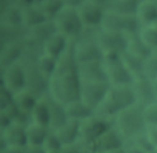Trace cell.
Here are the masks:
<instances>
[{
  "label": "cell",
  "mask_w": 157,
  "mask_h": 153,
  "mask_svg": "<svg viewBox=\"0 0 157 153\" xmlns=\"http://www.w3.org/2000/svg\"><path fill=\"white\" fill-rule=\"evenodd\" d=\"M81 78L78 62L74 53V43L70 42L67 49L58 58L54 73L49 78L48 94L63 104H67L80 98Z\"/></svg>",
  "instance_id": "obj_1"
},
{
  "label": "cell",
  "mask_w": 157,
  "mask_h": 153,
  "mask_svg": "<svg viewBox=\"0 0 157 153\" xmlns=\"http://www.w3.org/2000/svg\"><path fill=\"white\" fill-rule=\"evenodd\" d=\"M136 104L135 95L130 86H110L107 95L99 106L94 110V114L113 122L114 118L124 109Z\"/></svg>",
  "instance_id": "obj_2"
},
{
  "label": "cell",
  "mask_w": 157,
  "mask_h": 153,
  "mask_svg": "<svg viewBox=\"0 0 157 153\" xmlns=\"http://www.w3.org/2000/svg\"><path fill=\"white\" fill-rule=\"evenodd\" d=\"M113 126L123 136V138L128 141L144 133L147 129L144 118V106L134 104L124 109L114 118Z\"/></svg>",
  "instance_id": "obj_3"
},
{
  "label": "cell",
  "mask_w": 157,
  "mask_h": 153,
  "mask_svg": "<svg viewBox=\"0 0 157 153\" xmlns=\"http://www.w3.org/2000/svg\"><path fill=\"white\" fill-rule=\"evenodd\" d=\"M99 28H83L82 33L72 40L74 53L77 62L102 59L103 54L97 40V32Z\"/></svg>",
  "instance_id": "obj_4"
},
{
  "label": "cell",
  "mask_w": 157,
  "mask_h": 153,
  "mask_svg": "<svg viewBox=\"0 0 157 153\" xmlns=\"http://www.w3.org/2000/svg\"><path fill=\"white\" fill-rule=\"evenodd\" d=\"M58 32L66 35L70 40H75L83 31V23L76 7L64 6L53 20Z\"/></svg>",
  "instance_id": "obj_5"
},
{
  "label": "cell",
  "mask_w": 157,
  "mask_h": 153,
  "mask_svg": "<svg viewBox=\"0 0 157 153\" xmlns=\"http://www.w3.org/2000/svg\"><path fill=\"white\" fill-rule=\"evenodd\" d=\"M121 54L103 55L105 77L110 86H130L134 82V77L121 60Z\"/></svg>",
  "instance_id": "obj_6"
},
{
  "label": "cell",
  "mask_w": 157,
  "mask_h": 153,
  "mask_svg": "<svg viewBox=\"0 0 157 153\" xmlns=\"http://www.w3.org/2000/svg\"><path fill=\"white\" fill-rule=\"evenodd\" d=\"M140 27L141 24L135 15H124L109 9L105 10V13L101 24V28L124 33V34L139 32Z\"/></svg>",
  "instance_id": "obj_7"
},
{
  "label": "cell",
  "mask_w": 157,
  "mask_h": 153,
  "mask_svg": "<svg viewBox=\"0 0 157 153\" xmlns=\"http://www.w3.org/2000/svg\"><path fill=\"white\" fill-rule=\"evenodd\" d=\"M109 87L110 84L107 80L81 81L80 99L94 111L103 102Z\"/></svg>",
  "instance_id": "obj_8"
},
{
  "label": "cell",
  "mask_w": 157,
  "mask_h": 153,
  "mask_svg": "<svg viewBox=\"0 0 157 153\" xmlns=\"http://www.w3.org/2000/svg\"><path fill=\"white\" fill-rule=\"evenodd\" d=\"M112 126H113V122L93 114L92 116H90L80 122L78 142L87 148Z\"/></svg>",
  "instance_id": "obj_9"
},
{
  "label": "cell",
  "mask_w": 157,
  "mask_h": 153,
  "mask_svg": "<svg viewBox=\"0 0 157 153\" xmlns=\"http://www.w3.org/2000/svg\"><path fill=\"white\" fill-rule=\"evenodd\" d=\"M97 40L102 54H121L126 48V34L99 28L97 32Z\"/></svg>",
  "instance_id": "obj_10"
},
{
  "label": "cell",
  "mask_w": 157,
  "mask_h": 153,
  "mask_svg": "<svg viewBox=\"0 0 157 153\" xmlns=\"http://www.w3.org/2000/svg\"><path fill=\"white\" fill-rule=\"evenodd\" d=\"M1 70V84L13 94L26 89V73L22 64L18 61Z\"/></svg>",
  "instance_id": "obj_11"
},
{
  "label": "cell",
  "mask_w": 157,
  "mask_h": 153,
  "mask_svg": "<svg viewBox=\"0 0 157 153\" xmlns=\"http://www.w3.org/2000/svg\"><path fill=\"white\" fill-rule=\"evenodd\" d=\"M105 10H107L105 6L90 0L83 1L77 7L80 18L85 28H101Z\"/></svg>",
  "instance_id": "obj_12"
},
{
  "label": "cell",
  "mask_w": 157,
  "mask_h": 153,
  "mask_svg": "<svg viewBox=\"0 0 157 153\" xmlns=\"http://www.w3.org/2000/svg\"><path fill=\"white\" fill-rule=\"evenodd\" d=\"M131 88L135 95L136 104L141 106H146L157 100V88L153 83V80L146 76L135 78L131 83Z\"/></svg>",
  "instance_id": "obj_13"
},
{
  "label": "cell",
  "mask_w": 157,
  "mask_h": 153,
  "mask_svg": "<svg viewBox=\"0 0 157 153\" xmlns=\"http://www.w3.org/2000/svg\"><path fill=\"white\" fill-rule=\"evenodd\" d=\"M125 146L123 136L117 131L114 126L108 129L101 137H98L91 146L87 147L88 153H105L108 151Z\"/></svg>",
  "instance_id": "obj_14"
},
{
  "label": "cell",
  "mask_w": 157,
  "mask_h": 153,
  "mask_svg": "<svg viewBox=\"0 0 157 153\" xmlns=\"http://www.w3.org/2000/svg\"><path fill=\"white\" fill-rule=\"evenodd\" d=\"M27 48V37L0 45V69L18 62Z\"/></svg>",
  "instance_id": "obj_15"
},
{
  "label": "cell",
  "mask_w": 157,
  "mask_h": 153,
  "mask_svg": "<svg viewBox=\"0 0 157 153\" xmlns=\"http://www.w3.org/2000/svg\"><path fill=\"white\" fill-rule=\"evenodd\" d=\"M17 147L26 148L27 147V135L26 126L20 124H11L9 127L1 131V147Z\"/></svg>",
  "instance_id": "obj_16"
},
{
  "label": "cell",
  "mask_w": 157,
  "mask_h": 153,
  "mask_svg": "<svg viewBox=\"0 0 157 153\" xmlns=\"http://www.w3.org/2000/svg\"><path fill=\"white\" fill-rule=\"evenodd\" d=\"M78 73H80L81 81L107 80L103 58L78 62Z\"/></svg>",
  "instance_id": "obj_17"
},
{
  "label": "cell",
  "mask_w": 157,
  "mask_h": 153,
  "mask_svg": "<svg viewBox=\"0 0 157 153\" xmlns=\"http://www.w3.org/2000/svg\"><path fill=\"white\" fill-rule=\"evenodd\" d=\"M55 32H56V28H55L54 22L53 21H44V22H42V23H39V24H37L33 28L27 31V40L31 44L42 48L43 44Z\"/></svg>",
  "instance_id": "obj_18"
},
{
  "label": "cell",
  "mask_w": 157,
  "mask_h": 153,
  "mask_svg": "<svg viewBox=\"0 0 157 153\" xmlns=\"http://www.w3.org/2000/svg\"><path fill=\"white\" fill-rule=\"evenodd\" d=\"M48 104L49 108V114H50V125H49V130L54 131L58 127H60L64 122H66L67 115H66V109H65V104L58 102L56 99H54L53 97H50L48 93L43 97Z\"/></svg>",
  "instance_id": "obj_19"
},
{
  "label": "cell",
  "mask_w": 157,
  "mask_h": 153,
  "mask_svg": "<svg viewBox=\"0 0 157 153\" xmlns=\"http://www.w3.org/2000/svg\"><path fill=\"white\" fill-rule=\"evenodd\" d=\"M80 122L81 121L69 119L60 127L54 130L55 135L58 136V138L60 140L63 146H67V144H72V143L78 142V140H80Z\"/></svg>",
  "instance_id": "obj_20"
},
{
  "label": "cell",
  "mask_w": 157,
  "mask_h": 153,
  "mask_svg": "<svg viewBox=\"0 0 157 153\" xmlns=\"http://www.w3.org/2000/svg\"><path fill=\"white\" fill-rule=\"evenodd\" d=\"M70 39L64 35L63 33L60 32H55L53 35H50V38L43 44L42 47V51L48 54V55H52L54 58H59L66 49L67 47L70 45Z\"/></svg>",
  "instance_id": "obj_21"
},
{
  "label": "cell",
  "mask_w": 157,
  "mask_h": 153,
  "mask_svg": "<svg viewBox=\"0 0 157 153\" xmlns=\"http://www.w3.org/2000/svg\"><path fill=\"white\" fill-rule=\"evenodd\" d=\"M0 26L6 27H23L22 10L13 2L0 9Z\"/></svg>",
  "instance_id": "obj_22"
},
{
  "label": "cell",
  "mask_w": 157,
  "mask_h": 153,
  "mask_svg": "<svg viewBox=\"0 0 157 153\" xmlns=\"http://www.w3.org/2000/svg\"><path fill=\"white\" fill-rule=\"evenodd\" d=\"M141 26L153 24L157 21V2L151 0H142L135 13Z\"/></svg>",
  "instance_id": "obj_23"
},
{
  "label": "cell",
  "mask_w": 157,
  "mask_h": 153,
  "mask_svg": "<svg viewBox=\"0 0 157 153\" xmlns=\"http://www.w3.org/2000/svg\"><path fill=\"white\" fill-rule=\"evenodd\" d=\"M65 109H66L67 119L76 120V121H83L85 119L94 114V111L88 105H86L80 98L65 104Z\"/></svg>",
  "instance_id": "obj_24"
},
{
  "label": "cell",
  "mask_w": 157,
  "mask_h": 153,
  "mask_svg": "<svg viewBox=\"0 0 157 153\" xmlns=\"http://www.w3.org/2000/svg\"><path fill=\"white\" fill-rule=\"evenodd\" d=\"M49 129L34 122H29L26 126V135H27V146H42L44 144L48 135Z\"/></svg>",
  "instance_id": "obj_25"
},
{
  "label": "cell",
  "mask_w": 157,
  "mask_h": 153,
  "mask_svg": "<svg viewBox=\"0 0 157 153\" xmlns=\"http://www.w3.org/2000/svg\"><path fill=\"white\" fill-rule=\"evenodd\" d=\"M125 51L131 54V55H135V56H137V58H140L142 60H145L151 50L144 44V42L141 40V38L139 35V32H135V33L126 34V48H125Z\"/></svg>",
  "instance_id": "obj_26"
},
{
  "label": "cell",
  "mask_w": 157,
  "mask_h": 153,
  "mask_svg": "<svg viewBox=\"0 0 157 153\" xmlns=\"http://www.w3.org/2000/svg\"><path fill=\"white\" fill-rule=\"evenodd\" d=\"M21 10H22V24L27 31L44 21H49L44 17V15L42 13L37 4H33Z\"/></svg>",
  "instance_id": "obj_27"
},
{
  "label": "cell",
  "mask_w": 157,
  "mask_h": 153,
  "mask_svg": "<svg viewBox=\"0 0 157 153\" xmlns=\"http://www.w3.org/2000/svg\"><path fill=\"white\" fill-rule=\"evenodd\" d=\"M37 102H38V98L33 93H31L28 89H22L13 94V103L16 104V106L20 109V111L28 115H31Z\"/></svg>",
  "instance_id": "obj_28"
},
{
  "label": "cell",
  "mask_w": 157,
  "mask_h": 153,
  "mask_svg": "<svg viewBox=\"0 0 157 153\" xmlns=\"http://www.w3.org/2000/svg\"><path fill=\"white\" fill-rule=\"evenodd\" d=\"M31 122H34V124H38V125H42V126H45L49 129L50 114H49L48 104L43 97L40 99H38L36 106L33 108V110L31 113Z\"/></svg>",
  "instance_id": "obj_29"
},
{
  "label": "cell",
  "mask_w": 157,
  "mask_h": 153,
  "mask_svg": "<svg viewBox=\"0 0 157 153\" xmlns=\"http://www.w3.org/2000/svg\"><path fill=\"white\" fill-rule=\"evenodd\" d=\"M142 0H110L107 9L124 15H135Z\"/></svg>",
  "instance_id": "obj_30"
},
{
  "label": "cell",
  "mask_w": 157,
  "mask_h": 153,
  "mask_svg": "<svg viewBox=\"0 0 157 153\" xmlns=\"http://www.w3.org/2000/svg\"><path fill=\"white\" fill-rule=\"evenodd\" d=\"M121 60L124 65L126 66V69L129 70V72L131 73V76L134 77V80L144 76V60L142 59L124 51L121 54Z\"/></svg>",
  "instance_id": "obj_31"
},
{
  "label": "cell",
  "mask_w": 157,
  "mask_h": 153,
  "mask_svg": "<svg viewBox=\"0 0 157 153\" xmlns=\"http://www.w3.org/2000/svg\"><path fill=\"white\" fill-rule=\"evenodd\" d=\"M27 37V29L25 27H6L0 26V45L17 39H23Z\"/></svg>",
  "instance_id": "obj_32"
},
{
  "label": "cell",
  "mask_w": 157,
  "mask_h": 153,
  "mask_svg": "<svg viewBox=\"0 0 157 153\" xmlns=\"http://www.w3.org/2000/svg\"><path fill=\"white\" fill-rule=\"evenodd\" d=\"M56 64H58V59L56 58H54L52 55H48V54H45L43 51L39 54V56L37 59L38 69L48 81L52 77V75L54 73V71L56 69Z\"/></svg>",
  "instance_id": "obj_33"
},
{
  "label": "cell",
  "mask_w": 157,
  "mask_h": 153,
  "mask_svg": "<svg viewBox=\"0 0 157 153\" xmlns=\"http://www.w3.org/2000/svg\"><path fill=\"white\" fill-rule=\"evenodd\" d=\"M44 17L49 21H53L59 11L65 6L64 0H43L42 2L37 4Z\"/></svg>",
  "instance_id": "obj_34"
},
{
  "label": "cell",
  "mask_w": 157,
  "mask_h": 153,
  "mask_svg": "<svg viewBox=\"0 0 157 153\" xmlns=\"http://www.w3.org/2000/svg\"><path fill=\"white\" fill-rule=\"evenodd\" d=\"M139 35L144 44L150 49H157V27L153 24L141 26L139 29Z\"/></svg>",
  "instance_id": "obj_35"
},
{
  "label": "cell",
  "mask_w": 157,
  "mask_h": 153,
  "mask_svg": "<svg viewBox=\"0 0 157 153\" xmlns=\"http://www.w3.org/2000/svg\"><path fill=\"white\" fill-rule=\"evenodd\" d=\"M156 75H157V49H153L144 60V76L153 80Z\"/></svg>",
  "instance_id": "obj_36"
},
{
  "label": "cell",
  "mask_w": 157,
  "mask_h": 153,
  "mask_svg": "<svg viewBox=\"0 0 157 153\" xmlns=\"http://www.w3.org/2000/svg\"><path fill=\"white\" fill-rule=\"evenodd\" d=\"M144 118L147 127L157 126V102L144 106Z\"/></svg>",
  "instance_id": "obj_37"
},
{
  "label": "cell",
  "mask_w": 157,
  "mask_h": 153,
  "mask_svg": "<svg viewBox=\"0 0 157 153\" xmlns=\"http://www.w3.org/2000/svg\"><path fill=\"white\" fill-rule=\"evenodd\" d=\"M43 148L47 152H49V151H60L63 148V144H61L60 140L58 138V136L55 135L54 131H52V130L49 131V135H48V137H47V140L43 144Z\"/></svg>",
  "instance_id": "obj_38"
},
{
  "label": "cell",
  "mask_w": 157,
  "mask_h": 153,
  "mask_svg": "<svg viewBox=\"0 0 157 153\" xmlns=\"http://www.w3.org/2000/svg\"><path fill=\"white\" fill-rule=\"evenodd\" d=\"M13 103V93L1 84L0 87V109H4Z\"/></svg>",
  "instance_id": "obj_39"
},
{
  "label": "cell",
  "mask_w": 157,
  "mask_h": 153,
  "mask_svg": "<svg viewBox=\"0 0 157 153\" xmlns=\"http://www.w3.org/2000/svg\"><path fill=\"white\" fill-rule=\"evenodd\" d=\"M146 136L150 140V142L152 143V146L157 149V126H152V127H147L146 129Z\"/></svg>",
  "instance_id": "obj_40"
},
{
  "label": "cell",
  "mask_w": 157,
  "mask_h": 153,
  "mask_svg": "<svg viewBox=\"0 0 157 153\" xmlns=\"http://www.w3.org/2000/svg\"><path fill=\"white\" fill-rule=\"evenodd\" d=\"M81 143H72V144H67V146H63L61 148V153H83L81 146Z\"/></svg>",
  "instance_id": "obj_41"
},
{
  "label": "cell",
  "mask_w": 157,
  "mask_h": 153,
  "mask_svg": "<svg viewBox=\"0 0 157 153\" xmlns=\"http://www.w3.org/2000/svg\"><path fill=\"white\" fill-rule=\"evenodd\" d=\"M25 153H47V151L42 146H27Z\"/></svg>",
  "instance_id": "obj_42"
},
{
  "label": "cell",
  "mask_w": 157,
  "mask_h": 153,
  "mask_svg": "<svg viewBox=\"0 0 157 153\" xmlns=\"http://www.w3.org/2000/svg\"><path fill=\"white\" fill-rule=\"evenodd\" d=\"M0 153H25V148H17V147H2L0 148Z\"/></svg>",
  "instance_id": "obj_43"
},
{
  "label": "cell",
  "mask_w": 157,
  "mask_h": 153,
  "mask_svg": "<svg viewBox=\"0 0 157 153\" xmlns=\"http://www.w3.org/2000/svg\"><path fill=\"white\" fill-rule=\"evenodd\" d=\"M13 4L17 5V6L21 7V9H25V7H27V6L33 5L34 1H33V0H13Z\"/></svg>",
  "instance_id": "obj_44"
},
{
  "label": "cell",
  "mask_w": 157,
  "mask_h": 153,
  "mask_svg": "<svg viewBox=\"0 0 157 153\" xmlns=\"http://www.w3.org/2000/svg\"><path fill=\"white\" fill-rule=\"evenodd\" d=\"M83 1H86V0H64V2H65V5L66 6H71V7H78Z\"/></svg>",
  "instance_id": "obj_45"
},
{
  "label": "cell",
  "mask_w": 157,
  "mask_h": 153,
  "mask_svg": "<svg viewBox=\"0 0 157 153\" xmlns=\"http://www.w3.org/2000/svg\"><path fill=\"white\" fill-rule=\"evenodd\" d=\"M105 153H128V151H126V146H123V147H119V148L108 151V152H105Z\"/></svg>",
  "instance_id": "obj_46"
},
{
  "label": "cell",
  "mask_w": 157,
  "mask_h": 153,
  "mask_svg": "<svg viewBox=\"0 0 157 153\" xmlns=\"http://www.w3.org/2000/svg\"><path fill=\"white\" fill-rule=\"evenodd\" d=\"M126 151H128V153H144L142 151L137 149L136 147H134V146H131V144H129V146L126 147Z\"/></svg>",
  "instance_id": "obj_47"
},
{
  "label": "cell",
  "mask_w": 157,
  "mask_h": 153,
  "mask_svg": "<svg viewBox=\"0 0 157 153\" xmlns=\"http://www.w3.org/2000/svg\"><path fill=\"white\" fill-rule=\"evenodd\" d=\"M90 1H93V2L101 4V5H103V6H105V7H107V5L109 4V1H110V0H90Z\"/></svg>",
  "instance_id": "obj_48"
},
{
  "label": "cell",
  "mask_w": 157,
  "mask_h": 153,
  "mask_svg": "<svg viewBox=\"0 0 157 153\" xmlns=\"http://www.w3.org/2000/svg\"><path fill=\"white\" fill-rule=\"evenodd\" d=\"M11 2H13V0H1V1H0V9L7 6V5L11 4Z\"/></svg>",
  "instance_id": "obj_49"
},
{
  "label": "cell",
  "mask_w": 157,
  "mask_h": 153,
  "mask_svg": "<svg viewBox=\"0 0 157 153\" xmlns=\"http://www.w3.org/2000/svg\"><path fill=\"white\" fill-rule=\"evenodd\" d=\"M47 153H61V149H60V151H49V152H47Z\"/></svg>",
  "instance_id": "obj_50"
},
{
  "label": "cell",
  "mask_w": 157,
  "mask_h": 153,
  "mask_svg": "<svg viewBox=\"0 0 157 153\" xmlns=\"http://www.w3.org/2000/svg\"><path fill=\"white\" fill-rule=\"evenodd\" d=\"M153 83H155V86H156V88H157V75H156L155 78H153Z\"/></svg>",
  "instance_id": "obj_51"
},
{
  "label": "cell",
  "mask_w": 157,
  "mask_h": 153,
  "mask_svg": "<svg viewBox=\"0 0 157 153\" xmlns=\"http://www.w3.org/2000/svg\"><path fill=\"white\" fill-rule=\"evenodd\" d=\"M34 1V4H39V2H42L43 0H33Z\"/></svg>",
  "instance_id": "obj_52"
},
{
  "label": "cell",
  "mask_w": 157,
  "mask_h": 153,
  "mask_svg": "<svg viewBox=\"0 0 157 153\" xmlns=\"http://www.w3.org/2000/svg\"><path fill=\"white\" fill-rule=\"evenodd\" d=\"M153 26H156V27H157V21H156V22L153 23Z\"/></svg>",
  "instance_id": "obj_53"
},
{
  "label": "cell",
  "mask_w": 157,
  "mask_h": 153,
  "mask_svg": "<svg viewBox=\"0 0 157 153\" xmlns=\"http://www.w3.org/2000/svg\"><path fill=\"white\" fill-rule=\"evenodd\" d=\"M151 1H156V2H157V0H151Z\"/></svg>",
  "instance_id": "obj_54"
},
{
  "label": "cell",
  "mask_w": 157,
  "mask_h": 153,
  "mask_svg": "<svg viewBox=\"0 0 157 153\" xmlns=\"http://www.w3.org/2000/svg\"><path fill=\"white\" fill-rule=\"evenodd\" d=\"M156 153H157V149H156Z\"/></svg>",
  "instance_id": "obj_55"
},
{
  "label": "cell",
  "mask_w": 157,
  "mask_h": 153,
  "mask_svg": "<svg viewBox=\"0 0 157 153\" xmlns=\"http://www.w3.org/2000/svg\"><path fill=\"white\" fill-rule=\"evenodd\" d=\"M156 102H157V100H156Z\"/></svg>",
  "instance_id": "obj_56"
}]
</instances>
